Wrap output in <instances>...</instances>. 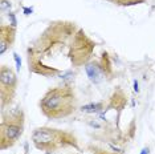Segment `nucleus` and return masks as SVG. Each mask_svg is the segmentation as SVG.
Masks as SVG:
<instances>
[{"label":"nucleus","instance_id":"nucleus-6","mask_svg":"<svg viewBox=\"0 0 155 154\" xmlns=\"http://www.w3.org/2000/svg\"><path fill=\"white\" fill-rule=\"evenodd\" d=\"M85 71L89 76L90 81L94 84H100L106 79V72L104 69V65H101L100 62H87L85 64Z\"/></svg>","mask_w":155,"mask_h":154},{"label":"nucleus","instance_id":"nucleus-10","mask_svg":"<svg viewBox=\"0 0 155 154\" xmlns=\"http://www.w3.org/2000/svg\"><path fill=\"white\" fill-rule=\"evenodd\" d=\"M13 56H15V60H16V64H17V68H19V69H20V60H19V56H17L16 53H15V55H13Z\"/></svg>","mask_w":155,"mask_h":154},{"label":"nucleus","instance_id":"nucleus-12","mask_svg":"<svg viewBox=\"0 0 155 154\" xmlns=\"http://www.w3.org/2000/svg\"><path fill=\"white\" fill-rule=\"evenodd\" d=\"M140 154H149V149H143V150H142V153H140Z\"/></svg>","mask_w":155,"mask_h":154},{"label":"nucleus","instance_id":"nucleus-3","mask_svg":"<svg viewBox=\"0 0 155 154\" xmlns=\"http://www.w3.org/2000/svg\"><path fill=\"white\" fill-rule=\"evenodd\" d=\"M33 143L36 148L41 150H56L65 146L74 145L76 146V138L73 136L68 134L65 132L56 130L51 128H38L33 132L32 136Z\"/></svg>","mask_w":155,"mask_h":154},{"label":"nucleus","instance_id":"nucleus-11","mask_svg":"<svg viewBox=\"0 0 155 154\" xmlns=\"http://www.w3.org/2000/svg\"><path fill=\"white\" fill-rule=\"evenodd\" d=\"M134 86H135V88H134V89H135V92H138V82H134Z\"/></svg>","mask_w":155,"mask_h":154},{"label":"nucleus","instance_id":"nucleus-1","mask_svg":"<svg viewBox=\"0 0 155 154\" xmlns=\"http://www.w3.org/2000/svg\"><path fill=\"white\" fill-rule=\"evenodd\" d=\"M94 44L73 23H53L28 49L29 71L45 77L64 76L87 64Z\"/></svg>","mask_w":155,"mask_h":154},{"label":"nucleus","instance_id":"nucleus-7","mask_svg":"<svg viewBox=\"0 0 155 154\" xmlns=\"http://www.w3.org/2000/svg\"><path fill=\"white\" fill-rule=\"evenodd\" d=\"M15 40V27L2 25L0 27V53H4L12 45Z\"/></svg>","mask_w":155,"mask_h":154},{"label":"nucleus","instance_id":"nucleus-9","mask_svg":"<svg viewBox=\"0 0 155 154\" xmlns=\"http://www.w3.org/2000/svg\"><path fill=\"white\" fill-rule=\"evenodd\" d=\"M109 2L118 4V5H135V4H140V3L146 2V0H109Z\"/></svg>","mask_w":155,"mask_h":154},{"label":"nucleus","instance_id":"nucleus-4","mask_svg":"<svg viewBox=\"0 0 155 154\" xmlns=\"http://www.w3.org/2000/svg\"><path fill=\"white\" fill-rule=\"evenodd\" d=\"M23 133V120L19 116L9 118H3L2 121V149H7L12 146Z\"/></svg>","mask_w":155,"mask_h":154},{"label":"nucleus","instance_id":"nucleus-2","mask_svg":"<svg viewBox=\"0 0 155 154\" xmlns=\"http://www.w3.org/2000/svg\"><path fill=\"white\" fill-rule=\"evenodd\" d=\"M40 109L51 120L68 117L76 109V96L68 86H58L48 90L40 101Z\"/></svg>","mask_w":155,"mask_h":154},{"label":"nucleus","instance_id":"nucleus-8","mask_svg":"<svg viewBox=\"0 0 155 154\" xmlns=\"http://www.w3.org/2000/svg\"><path fill=\"white\" fill-rule=\"evenodd\" d=\"M102 109V105L101 104H90V105H85V106H82V110L84 113H97V112H100Z\"/></svg>","mask_w":155,"mask_h":154},{"label":"nucleus","instance_id":"nucleus-5","mask_svg":"<svg viewBox=\"0 0 155 154\" xmlns=\"http://www.w3.org/2000/svg\"><path fill=\"white\" fill-rule=\"evenodd\" d=\"M16 75L9 66L3 65L0 69V94H2V105L4 106L7 102H11L16 90Z\"/></svg>","mask_w":155,"mask_h":154}]
</instances>
